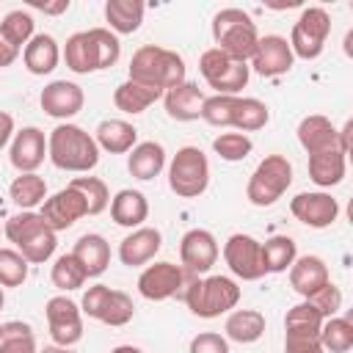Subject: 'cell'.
Here are the masks:
<instances>
[{"instance_id":"cell-1","label":"cell","mask_w":353,"mask_h":353,"mask_svg":"<svg viewBox=\"0 0 353 353\" xmlns=\"http://www.w3.org/2000/svg\"><path fill=\"white\" fill-rule=\"evenodd\" d=\"M119 55H121V44L108 28H91V30L72 33L63 47V61L74 74L108 69L119 61Z\"/></svg>"},{"instance_id":"cell-2","label":"cell","mask_w":353,"mask_h":353,"mask_svg":"<svg viewBox=\"0 0 353 353\" xmlns=\"http://www.w3.org/2000/svg\"><path fill=\"white\" fill-rule=\"evenodd\" d=\"M47 157L61 171L85 174L99 163V146L77 124H58L47 138Z\"/></svg>"},{"instance_id":"cell-3","label":"cell","mask_w":353,"mask_h":353,"mask_svg":"<svg viewBox=\"0 0 353 353\" xmlns=\"http://www.w3.org/2000/svg\"><path fill=\"white\" fill-rule=\"evenodd\" d=\"M130 80L160 88L163 94L179 83H185V61L174 50L157 47V44H143L132 52L130 61Z\"/></svg>"},{"instance_id":"cell-4","label":"cell","mask_w":353,"mask_h":353,"mask_svg":"<svg viewBox=\"0 0 353 353\" xmlns=\"http://www.w3.org/2000/svg\"><path fill=\"white\" fill-rule=\"evenodd\" d=\"M3 232H6V237L17 245V251H19L28 262H33V265L47 262V259L55 254V245H58L55 232L44 223V218H41L39 212L25 210V212L11 215V218L6 221V229H3Z\"/></svg>"},{"instance_id":"cell-5","label":"cell","mask_w":353,"mask_h":353,"mask_svg":"<svg viewBox=\"0 0 353 353\" xmlns=\"http://www.w3.org/2000/svg\"><path fill=\"white\" fill-rule=\"evenodd\" d=\"M212 39H215V47L221 52H226L234 61L248 63L256 52L259 33H256V25L251 22V17L245 11L223 8L212 19Z\"/></svg>"},{"instance_id":"cell-6","label":"cell","mask_w":353,"mask_h":353,"mask_svg":"<svg viewBox=\"0 0 353 353\" xmlns=\"http://www.w3.org/2000/svg\"><path fill=\"white\" fill-rule=\"evenodd\" d=\"M240 301V287L229 276H207V279H190L185 290V303L196 317L212 320L223 312L234 309Z\"/></svg>"},{"instance_id":"cell-7","label":"cell","mask_w":353,"mask_h":353,"mask_svg":"<svg viewBox=\"0 0 353 353\" xmlns=\"http://www.w3.org/2000/svg\"><path fill=\"white\" fill-rule=\"evenodd\" d=\"M292 185V165L284 154H268L251 174L245 185V196L254 207H270L276 204L284 190Z\"/></svg>"},{"instance_id":"cell-8","label":"cell","mask_w":353,"mask_h":353,"mask_svg":"<svg viewBox=\"0 0 353 353\" xmlns=\"http://www.w3.org/2000/svg\"><path fill=\"white\" fill-rule=\"evenodd\" d=\"M210 185V160L199 146H182L168 165V188L182 199H196Z\"/></svg>"},{"instance_id":"cell-9","label":"cell","mask_w":353,"mask_h":353,"mask_svg":"<svg viewBox=\"0 0 353 353\" xmlns=\"http://www.w3.org/2000/svg\"><path fill=\"white\" fill-rule=\"evenodd\" d=\"M199 72H201V77L207 80L210 88H215L218 94H232V97H234L240 88H245V83H248V77H251L248 63L229 58V55L221 52L218 47H210V50L201 52V58H199Z\"/></svg>"},{"instance_id":"cell-10","label":"cell","mask_w":353,"mask_h":353,"mask_svg":"<svg viewBox=\"0 0 353 353\" xmlns=\"http://www.w3.org/2000/svg\"><path fill=\"white\" fill-rule=\"evenodd\" d=\"M331 33V17L325 8L320 6H312V8H303L298 22L292 25V33H290V50L292 55L303 58V61H314L323 47H325V39Z\"/></svg>"},{"instance_id":"cell-11","label":"cell","mask_w":353,"mask_h":353,"mask_svg":"<svg viewBox=\"0 0 353 353\" xmlns=\"http://www.w3.org/2000/svg\"><path fill=\"white\" fill-rule=\"evenodd\" d=\"M83 312L91 320H99L105 325H127L135 314V303L127 292L110 290L108 284H94L83 295Z\"/></svg>"},{"instance_id":"cell-12","label":"cell","mask_w":353,"mask_h":353,"mask_svg":"<svg viewBox=\"0 0 353 353\" xmlns=\"http://www.w3.org/2000/svg\"><path fill=\"white\" fill-rule=\"evenodd\" d=\"M47 314V328L55 345L61 347H72L83 339V314L80 306L74 301H69L66 295H55L47 301L44 306Z\"/></svg>"},{"instance_id":"cell-13","label":"cell","mask_w":353,"mask_h":353,"mask_svg":"<svg viewBox=\"0 0 353 353\" xmlns=\"http://www.w3.org/2000/svg\"><path fill=\"white\" fill-rule=\"evenodd\" d=\"M223 259H226L229 270L243 281H256L265 276L262 243L254 240L251 234H232L223 243Z\"/></svg>"},{"instance_id":"cell-14","label":"cell","mask_w":353,"mask_h":353,"mask_svg":"<svg viewBox=\"0 0 353 353\" xmlns=\"http://www.w3.org/2000/svg\"><path fill=\"white\" fill-rule=\"evenodd\" d=\"M188 281V270L174 262H154L138 276V292L146 301H168Z\"/></svg>"},{"instance_id":"cell-15","label":"cell","mask_w":353,"mask_h":353,"mask_svg":"<svg viewBox=\"0 0 353 353\" xmlns=\"http://www.w3.org/2000/svg\"><path fill=\"white\" fill-rule=\"evenodd\" d=\"M39 215L44 218V223H47L52 232H63V229H69L74 221H80V218L88 215V212H85V201H83V196H80L74 188L66 185V188L58 190L55 196L44 199Z\"/></svg>"},{"instance_id":"cell-16","label":"cell","mask_w":353,"mask_h":353,"mask_svg":"<svg viewBox=\"0 0 353 353\" xmlns=\"http://www.w3.org/2000/svg\"><path fill=\"white\" fill-rule=\"evenodd\" d=\"M179 259L188 273H207L218 262V240L207 229H190L179 243Z\"/></svg>"},{"instance_id":"cell-17","label":"cell","mask_w":353,"mask_h":353,"mask_svg":"<svg viewBox=\"0 0 353 353\" xmlns=\"http://www.w3.org/2000/svg\"><path fill=\"white\" fill-rule=\"evenodd\" d=\"M292 61H295V55L284 36H262L256 41V52H254L248 69H254L262 77H276V74L290 72Z\"/></svg>"},{"instance_id":"cell-18","label":"cell","mask_w":353,"mask_h":353,"mask_svg":"<svg viewBox=\"0 0 353 353\" xmlns=\"http://www.w3.org/2000/svg\"><path fill=\"white\" fill-rule=\"evenodd\" d=\"M290 210L292 215L312 226V229H325L336 221L339 215V201L331 196V193H298L292 201H290Z\"/></svg>"},{"instance_id":"cell-19","label":"cell","mask_w":353,"mask_h":353,"mask_svg":"<svg viewBox=\"0 0 353 353\" xmlns=\"http://www.w3.org/2000/svg\"><path fill=\"white\" fill-rule=\"evenodd\" d=\"M41 110L52 119H72L83 110V102H85V94L77 83H69V80H52L50 85H44L41 97Z\"/></svg>"},{"instance_id":"cell-20","label":"cell","mask_w":353,"mask_h":353,"mask_svg":"<svg viewBox=\"0 0 353 353\" xmlns=\"http://www.w3.org/2000/svg\"><path fill=\"white\" fill-rule=\"evenodd\" d=\"M47 157V138L39 127H22L11 141V165L19 174H36Z\"/></svg>"},{"instance_id":"cell-21","label":"cell","mask_w":353,"mask_h":353,"mask_svg":"<svg viewBox=\"0 0 353 353\" xmlns=\"http://www.w3.org/2000/svg\"><path fill=\"white\" fill-rule=\"evenodd\" d=\"M163 245V234L160 229L154 226H138L132 229L121 245H119V259L127 265V268H138V265H146Z\"/></svg>"},{"instance_id":"cell-22","label":"cell","mask_w":353,"mask_h":353,"mask_svg":"<svg viewBox=\"0 0 353 353\" xmlns=\"http://www.w3.org/2000/svg\"><path fill=\"white\" fill-rule=\"evenodd\" d=\"M331 279H328V265L314 256V254H306V256H295V262L290 265V284L298 295L303 298H312L320 287H325Z\"/></svg>"},{"instance_id":"cell-23","label":"cell","mask_w":353,"mask_h":353,"mask_svg":"<svg viewBox=\"0 0 353 353\" xmlns=\"http://www.w3.org/2000/svg\"><path fill=\"white\" fill-rule=\"evenodd\" d=\"M204 91L196 85V83H179L174 88H168L163 94V105H165V113L176 121H193L201 116V105H204Z\"/></svg>"},{"instance_id":"cell-24","label":"cell","mask_w":353,"mask_h":353,"mask_svg":"<svg viewBox=\"0 0 353 353\" xmlns=\"http://www.w3.org/2000/svg\"><path fill=\"white\" fill-rule=\"evenodd\" d=\"M72 256L80 262V268H83V273L88 279H97L110 265V245H108V240L102 234H83L74 243Z\"/></svg>"},{"instance_id":"cell-25","label":"cell","mask_w":353,"mask_h":353,"mask_svg":"<svg viewBox=\"0 0 353 353\" xmlns=\"http://www.w3.org/2000/svg\"><path fill=\"white\" fill-rule=\"evenodd\" d=\"M110 218L119 223V226H127V229H138L146 218H149V201L141 190H132V188H124L119 190L113 199H110Z\"/></svg>"},{"instance_id":"cell-26","label":"cell","mask_w":353,"mask_h":353,"mask_svg":"<svg viewBox=\"0 0 353 353\" xmlns=\"http://www.w3.org/2000/svg\"><path fill=\"white\" fill-rule=\"evenodd\" d=\"M22 61H25V69L30 74H50L61 61L58 41L50 33H33V39L25 44Z\"/></svg>"},{"instance_id":"cell-27","label":"cell","mask_w":353,"mask_h":353,"mask_svg":"<svg viewBox=\"0 0 353 353\" xmlns=\"http://www.w3.org/2000/svg\"><path fill=\"white\" fill-rule=\"evenodd\" d=\"M298 143L309 154H317V152H325V149H339L336 146L334 124L325 116H320V113H312V116L301 119V124H298Z\"/></svg>"},{"instance_id":"cell-28","label":"cell","mask_w":353,"mask_h":353,"mask_svg":"<svg viewBox=\"0 0 353 353\" xmlns=\"http://www.w3.org/2000/svg\"><path fill=\"white\" fill-rule=\"evenodd\" d=\"M127 168H130V174H132L135 179H141V182L154 179V176L165 168V149H163V143H157V141L135 143V146L130 149Z\"/></svg>"},{"instance_id":"cell-29","label":"cell","mask_w":353,"mask_h":353,"mask_svg":"<svg viewBox=\"0 0 353 353\" xmlns=\"http://www.w3.org/2000/svg\"><path fill=\"white\" fill-rule=\"evenodd\" d=\"M97 146L110 152V154H124L135 146L138 141V130L130 124V121H121V119H105L99 121L97 127V135H94Z\"/></svg>"},{"instance_id":"cell-30","label":"cell","mask_w":353,"mask_h":353,"mask_svg":"<svg viewBox=\"0 0 353 353\" xmlns=\"http://www.w3.org/2000/svg\"><path fill=\"white\" fill-rule=\"evenodd\" d=\"M226 336L240 345H251L265 334V314L256 309H234L223 325Z\"/></svg>"},{"instance_id":"cell-31","label":"cell","mask_w":353,"mask_h":353,"mask_svg":"<svg viewBox=\"0 0 353 353\" xmlns=\"http://www.w3.org/2000/svg\"><path fill=\"white\" fill-rule=\"evenodd\" d=\"M345 176V154L339 149H325L317 154H309V179L320 188L339 185Z\"/></svg>"},{"instance_id":"cell-32","label":"cell","mask_w":353,"mask_h":353,"mask_svg":"<svg viewBox=\"0 0 353 353\" xmlns=\"http://www.w3.org/2000/svg\"><path fill=\"white\" fill-rule=\"evenodd\" d=\"M163 97L160 88H149V85H141V83H132V80H124L116 91H113V105L121 110V113H143L149 105H154L157 99Z\"/></svg>"},{"instance_id":"cell-33","label":"cell","mask_w":353,"mask_h":353,"mask_svg":"<svg viewBox=\"0 0 353 353\" xmlns=\"http://www.w3.org/2000/svg\"><path fill=\"white\" fill-rule=\"evenodd\" d=\"M146 6L141 0H108L105 3V19L116 33H135L143 22Z\"/></svg>"},{"instance_id":"cell-34","label":"cell","mask_w":353,"mask_h":353,"mask_svg":"<svg viewBox=\"0 0 353 353\" xmlns=\"http://www.w3.org/2000/svg\"><path fill=\"white\" fill-rule=\"evenodd\" d=\"M298 256V245L287 234H276L262 243V265L265 273H284Z\"/></svg>"},{"instance_id":"cell-35","label":"cell","mask_w":353,"mask_h":353,"mask_svg":"<svg viewBox=\"0 0 353 353\" xmlns=\"http://www.w3.org/2000/svg\"><path fill=\"white\" fill-rule=\"evenodd\" d=\"M8 196H11V201H14L17 207L33 210L36 204H44V199H47V182H44V176H39V174H19V176L11 182Z\"/></svg>"},{"instance_id":"cell-36","label":"cell","mask_w":353,"mask_h":353,"mask_svg":"<svg viewBox=\"0 0 353 353\" xmlns=\"http://www.w3.org/2000/svg\"><path fill=\"white\" fill-rule=\"evenodd\" d=\"M320 345L325 353H347L353 347V323L347 317H325L320 328Z\"/></svg>"},{"instance_id":"cell-37","label":"cell","mask_w":353,"mask_h":353,"mask_svg":"<svg viewBox=\"0 0 353 353\" xmlns=\"http://www.w3.org/2000/svg\"><path fill=\"white\" fill-rule=\"evenodd\" d=\"M323 314L309 303H295L287 317H284V334H312V336H320V328H323Z\"/></svg>"},{"instance_id":"cell-38","label":"cell","mask_w":353,"mask_h":353,"mask_svg":"<svg viewBox=\"0 0 353 353\" xmlns=\"http://www.w3.org/2000/svg\"><path fill=\"white\" fill-rule=\"evenodd\" d=\"M237 102H240V97H232V94L207 97L204 105H201V119L212 127H234Z\"/></svg>"},{"instance_id":"cell-39","label":"cell","mask_w":353,"mask_h":353,"mask_svg":"<svg viewBox=\"0 0 353 353\" xmlns=\"http://www.w3.org/2000/svg\"><path fill=\"white\" fill-rule=\"evenodd\" d=\"M69 188H74V190L83 196L88 215H99V212L108 210V204H110L108 185H105L99 176H74V179L69 182Z\"/></svg>"},{"instance_id":"cell-40","label":"cell","mask_w":353,"mask_h":353,"mask_svg":"<svg viewBox=\"0 0 353 353\" xmlns=\"http://www.w3.org/2000/svg\"><path fill=\"white\" fill-rule=\"evenodd\" d=\"M270 121V110L262 99H254V97H240L237 102V116H234V127L243 130V132H254V130H262L265 124Z\"/></svg>"},{"instance_id":"cell-41","label":"cell","mask_w":353,"mask_h":353,"mask_svg":"<svg viewBox=\"0 0 353 353\" xmlns=\"http://www.w3.org/2000/svg\"><path fill=\"white\" fill-rule=\"evenodd\" d=\"M0 353H39L36 350V339L28 323H6L3 325V336H0Z\"/></svg>"},{"instance_id":"cell-42","label":"cell","mask_w":353,"mask_h":353,"mask_svg":"<svg viewBox=\"0 0 353 353\" xmlns=\"http://www.w3.org/2000/svg\"><path fill=\"white\" fill-rule=\"evenodd\" d=\"M50 279H52V284H55L58 290L69 292V290H80V287L85 284V279H88V276L83 273L80 262H77L72 254H63V256H58V259H55Z\"/></svg>"},{"instance_id":"cell-43","label":"cell","mask_w":353,"mask_h":353,"mask_svg":"<svg viewBox=\"0 0 353 353\" xmlns=\"http://www.w3.org/2000/svg\"><path fill=\"white\" fill-rule=\"evenodd\" d=\"M212 149L221 160H229V163H237V160H245L254 149L251 138L245 132H221L215 141H212Z\"/></svg>"},{"instance_id":"cell-44","label":"cell","mask_w":353,"mask_h":353,"mask_svg":"<svg viewBox=\"0 0 353 353\" xmlns=\"http://www.w3.org/2000/svg\"><path fill=\"white\" fill-rule=\"evenodd\" d=\"M28 279V259L17 248H0V287H19Z\"/></svg>"},{"instance_id":"cell-45","label":"cell","mask_w":353,"mask_h":353,"mask_svg":"<svg viewBox=\"0 0 353 353\" xmlns=\"http://www.w3.org/2000/svg\"><path fill=\"white\" fill-rule=\"evenodd\" d=\"M33 17L28 14V11H8L6 17H3V22H0V30L6 33V39L8 41H14L19 50H22V44H28L30 39H33Z\"/></svg>"},{"instance_id":"cell-46","label":"cell","mask_w":353,"mask_h":353,"mask_svg":"<svg viewBox=\"0 0 353 353\" xmlns=\"http://www.w3.org/2000/svg\"><path fill=\"white\" fill-rule=\"evenodd\" d=\"M323 317H336V312L342 309V292H339V287L336 284H325V287H320L312 298H306Z\"/></svg>"},{"instance_id":"cell-47","label":"cell","mask_w":353,"mask_h":353,"mask_svg":"<svg viewBox=\"0 0 353 353\" xmlns=\"http://www.w3.org/2000/svg\"><path fill=\"white\" fill-rule=\"evenodd\" d=\"M188 353H229V342H226V336H221L215 331H201L190 339Z\"/></svg>"},{"instance_id":"cell-48","label":"cell","mask_w":353,"mask_h":353,"mask_svg":"<svg viewBox=\"0 0 353 353\" xmlns=\"http://www.w3.org/2000/svg\"><path fill=\"white\" fill-rule=\"evenodd\" d=\"M17 55H19V47L14 41H8L6 33L0 30V66H11L17 61Z\"/></svg>"},{"instance_id":"cell-49","label":"cell","mask_w":353,"mask_h":353,"mask_svg":"<svg viewBox=\"0 0 353 353\" xmlns=\"http://www.w3.org/2000/svg\"><path fill=\"white\" fill-rule=\"evenodd\" d=\"M11 135H14V116L0 110V149L11 141Z\"/></svg>"},{"instance_id":"cell-50","label":"cell","mask_w":353,"mask_h":353,"mask_svg":"<svg viewBox=\"0 0 353 353\" xmlns=\"http://www.w3.org/2000/svg\"><path fill=\"white\" fill-rule=\"evenodd\" d=\"M33 8L44 11V14H63L69 8V0H58V3H30Z\"/></svg>"},{"instance_id":"cell-51","label":"cell","mask_w":353,"mask_h":353,"mask_svg":"<svg viewBox=\"0 0 353 353\" xmlns=\"http://www.w3.org/2000/svg\"><path fill=\"white\" fill-rule=\"evenodd\" d=\"M39 353H74L72 347H61V345H47L44 350H39Z\"/></svg>"},{"instance_id":"cell-52","label":"cell","mask_w":353,"mask_h":353,"mask_svg":"<svg viewBox=\"0 0 353 353\" xmlns=\"http://www.w3.org/2000/svg\"><path fill=\"white\" fill-rule=\"evenodd\" d=\"M110 353H143V350H138V347H132V345H119V347H113Z\"/></svg>"},{"instance_id":"cell-53","label":"cell","mask_w":353,"mask_h":353,"mask_svg":"<svg viewBox=\"0 0 353 353\" xmlns=\"http://www.w3.org/2000/svg\"><path fill=\"white\" fill-rule=\"evenodd\" d=\"M3 303H6V292H3V287H0V309H3Z\"/></svg>"},{"instance_id":"cell-54","label":"cell","mask_w":353,"mask_h":353,"mask_svg":"<svg viewBox=\"0 0 353 353\" xmlns=\"http://www.w3.org/2000/svg\"><path fill=\"white\" fill-rule=\"evenodd\" d=\"M306 353H325V350H323V347H320V350H306Z\"/></svg>"},{"instance_id":"cell-55","label":"cell","mask_w":353,"mask_h":353,"mask_svg":"<svg viewBox=\"0 0 353 353\" xmlns=\"http://www.w3.org/2000/svg\"><path fill=\"white\" fill-rule=\"evenodd\" d=\"M0 336H3V323H0Z\"/></svg>"}]
</instances>
